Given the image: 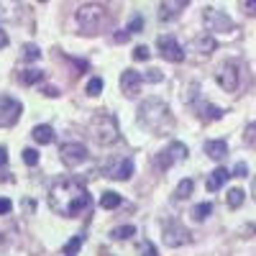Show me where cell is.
Wrapping results in <instances>:
<instances>
[{"instance_id": "cell-12", "label": "cell", "mask_w": 256, "mask_h": 256, "mask_svg": "<svg viewBox=\"0 0 256 256\" xmlns=\"http://www.w3.org/2000/svg\"><path fill=\"white\" fill-rule=\"evenodd\" d=\"M156 46H159V54H162L166 62H174V64L184 62V49L180 46V41H177L174 36H159Z\"/></svg>"}, {"instance_id": "cell-7", "label": "cell", "mask_w": 256, "mask_h": 256, "mask_svg": "<svg viewBox=\"0 0 256 256\" xmlns=\"http://www.w3.org/2000/svg\"><path fill=\"white\" fill-rule=\"evenodd\" d=\"M20 113H24V105L20 100L10 98V95H0V128H10L18 123Z\"/></svg>"}, {"instance_id": "cell-24", "label": "cell", "mask_w": 256, "mask_h": 256, "mask_svg": "<svg viewBox=\"0 0 256 256\" xmlns=\"http://www.w3.org/2000/svg\"><path fill=\"white\" fill-rule=\"evenodd\" d=\"M131 236H136V228L134 226H120V228H113L110 230V238H116V241H126V238H131Z\"/></svg>"}, {"instance_id": "cell-21", "label": "cell", "mask_w": 256, "mask_h": 256, "mask_svg": "<svg viewBox=\"0 0 256 256\" xmlns=\"http://www.w3.org/2000/svg\"><path fill=\"white\" fill-rule=\"evenodd\" d=\"M192 190H195V182H192V180H182L177 184V190H174V198L177 200H187L192 195Z\"/></svg>"}, {"instance_id": "cell-31", "label": "cell", "mask_w": 256, "mask_h": 256, "mask_svg": "<svg viewBox=\"0 0 256 256\" xmlns=\"http://www.w3.org/2000/svg\"><path fill=\"white\" fill-rule=\"evenodd\" d=\"M238 6L246 16H256V0H238Z\"/></svg>"}, {"instance_id": "cell-36", "label": "cell", "mask_w": 256, "mask_h": 256, "mask_svg": "<svg viewBox=\"0 0 256 256\" xmlns=\"http://www.w3.org/2000/svg\"><path fill=\"white\" fill-rule=\"evenodd\" d=\"M246 172H248V166L241 162V164H236V169H233V177H246Z\"/></svg>"}, {"instance_id": "cell-27", "label": "cell", "mask_w": 256, "mask_h": 256, "mask_svg": "<svg viewBox=\"0 0 256 256\" xmlns=\"http://www.w3.org/2000/svg\"><path fill=\"white\" fill-rule=\"evenodd\" d=\"M100 90H102V80H100V77H92V80L88 82V95L95 98V95H100Z\"/></svg>"}, {"instance_id": "cell-23", "label": "cell", "mask_w": 256, "mask_h": 256, "mask_svg": "<svg viewBox=\"0 0 256 256\" xmlns=\"http://www.w3.org/2000/svg\"><path fill=\"white\" fill-rule=\"evenodd\" d=\"M212 212V202H200V205H195L192 208V218H195L198 223H202L208 216Z\"/></svg>"}, {"instance_id": "cell-16", "label": "cell", "mask_w": 256, "mask_h": 256, "mask_svg": "<svg viewBox=\"0 0 256 256\" xmlns=\"http://www.w3.org/2000/svg\"><path fill=\"white\" fill-rule=\"evenodd\" d=\"M228 177H233V174H228V169H223V166H218L216 172H210V177H208V182H205L208 192H218V190L228 182Z\"/></svg>"}, {"instance_id": "cell-10", "label": "cell", "mask_w": 256, "mask_h": 256, "mask_svg": "<svg viewBox=\"0 0 256 256\" xmlns=\"http://www.w3.org/2000/svg\"><path fill=\"white\" fill-rule=\"evenodd\" d=\"M162 236H164V244H166L169 248H180V246H187V244L192 241L190 230H187L184 226H180L177 220H174V223H166Z\"/></svg>"}, {"instance_id": "cell-34", "label": "cell", "mask_w": 256, "mask_h": 256, "mask_svg": "<svg viewBox=\"0 0 256 256\" xmlns=\"http://www.w3.org/2000/svg\"><path fill=\"white\" fill-rule=\"evenodd\" d=\"M141 28H144V18H141V16H136V18L131 20V24H128V31H131V34H141Z\"/></svg>"}, {"instance_id": "cell-14", "label": "cell", "mask_w": 256, "mask_h": 256, "mask_svg": "<svg viewBox=\"0 0 256 256\" xmlns=\"http://www.w3.org/2000/svg\"><path fill=\"white\" fill-rule=\"evenodd\" d=\"M187 3L190 0H162L159 3V20H164V24L166 20H174L187 8Z\"/></svg>"}, {"instance_id": "cell-37", "label": "cell", "mask_w": 256, "mask_h": 256, "mask_svg": "<svg viewBox=\"0 0 256 256\" xmlns=\"http://www.w3.org/2000/svg\"><path fill=\"white\" fill-rule=\"evenodd\" d=\"M8 212H10V200L0 198V216H8Z\"/></svg>"}, {"instance_id": "cell-17", "label": "cell", "mask_w": 256, "mask_h": 256, "mask_svg": "<svg viewBox=\"0 0 256 256\" xmlns=\"http://www.w3.org/2000/svg\"><path fill=\"white\" fill-rule=\"evenodd\" d=\"M205 154L210 159H226L228 156V144L223 138H216V141H205Z\"/></svg>"}, {"instance_id": "cell-25", "label": "cell", "mask_w": 256, "mask_h": 256, "mask_svg": "<svg viewBox=\"0 0 256 256\" xmlns=\"http://www.w3.org/2000/svg\"><path fill=\"white\" fill-rule=\"evenodd\" d=\"M226 202H228V208H233V210H236V208H241L244 205V190H228V195H226Z\"/></svg>"}, {"instance_id": "cell-11", "label": "cell", "mask_w": 256, "mask_h": 256, "mask_svg": "<svg viewBox=\"0 0 256 256\" xmlns=\"http://www.w3.org/2000/svg\"><path fill=\"white\" fill-rule=\"evenodd\" d=\"M131 174H134V159L131 156H116L108 166H105V177L118 180V182H126Z\"/></svg>"}, {"instance_id": "cell-40", "label": "cell", "mask_w": 256, "mask_h": 256, "mask_svg": "<svg viewBox=\"0 0 256 256\" xmlns=\"http://www.w3.org/2000/svg\"><path fill=\"white\" fill-rule=\"evenodd\" d=\"M44 95H46V98H56L59 90H56V88H44Z\"/></svg>"}, {"instance_id": "cell-35", "label": "cell", "mask_w": 256, "mask_h": 256, "mask_svg": "<svg viewBox=\"0 0 256 256\" xmlns=\"http://www.w3.org/2000/svg\"><path fill=\"white\" fill-rule=\"evenodd\" d=\"M148 54H152V52H148V46H136L134 49V59H138V62H146Z\"/></svg>"}, {"instance_id": "cell-6", "label": "cell", "mask_w": 256, "mask_h": 256, "mask_svg": "<svg viewBox=\"0 0 256 256\" xmlns=\"http://www.w3.org/2000/svg\"><path fill=\"white\" fill-rule=\"evenodd\" d=\"M216 80H218V84L226 90V92H236L238 90V84H241V67L236 62H223L220 67H218V72H216Z\"/></svg>"}, {"instance_id": "cell-28", "label": "cell", "mask_w": 256, "mask_h": 256, "mask_svg": "<svg viewBox=\"0 0 256 256\" xmlns=\"http://www.w3.org/2000/svg\"><path fill=\"white\" fill-rule=\"evenodd\" d=\"M244 141H246L248 146H254V144H256V120L246 126V131H244Z\"/></svg>"}, {"instance_id": "cell-39", "label": "cell", "mask_w": 256, "mask_h": 256, "mask_svg": "<svg viewBox=\"0 0 256 256\" xmlns=\"http://www.w3.org/2000/svg\"><path fill=\"white\" fill-rule=\"evenodd\" d=\"M6 164H8V152L0 146V166H6Z\"/></svg>"}, {"instance_id": "cell-26", "label": "cell", "mask_w": 256, "mask_h": 256, "mask_svg": "<svg viewBox=\"0 0 256 256\" xmlns=\"http://www.w3.org/2000/svg\"><path fill=\"white\" fill-rule=\"evenodd\" d=\"M80 246H82V236H74L72 241H67V244H64V254H67V256H77Z\"/></svg>"}, {"instance_id": "cell-5", "label": "cell", "mask_w": 256, "mask_h": 256, "mask_svg": "<svg viewBox=\"0 0 256 256\" xmlns=\"http://www.w3.org/2000/svg\"><path fill=\"white\" fill-rule=\"evenodd\" d=\"M187 159V146L182 141H174V144H169L164 152H159L154 156V166L159 169V172H166V169H172L177 162H184Z\"/></svg>"}, {"instance_id": "cell-18", "label": "cell", "mask_w": 256, "mask_h": 256, "mask_svg": "<svg viewBox=\"0 0 256 256\" xmlns=\"http://www.w3.org/2000/svg\"><path fill=\"white\" fill-rule=\"evenodd\" d=\"M31 136H34V141H36V144H52V141L56 138L54 128H52V126H46V123L36 126L34 131H31Z\"/></svg>"}, {"instance_id": "cell-19", "label": "cell", "mask_w": 256, "mask_h": 256, "mask_svg": "<svg viewBox=\"0 0 256 256\" xmlns=\"http://www.w3.org/2000/svg\"><path fill=\"white\" fill-rule=\"evenodd\" d=\"M198 113H200L202 120H218L223 116V110L218 108V105H212V102H200L198 105Z\"/></svg>"}, {"instance_id": "cell-2", "label": "cell", "mask_w": 256, "mask_h": 256, "mask_svg": "<svg viewBox=\"0 0 256 256\" xmlns=\"http://www.w3.org/2000/svg\"><path fill=\"white\" fill-rule=\"evenodd\" d=\"M138 126L146 128L148 134L154 136H166L174 126V118H172V110L169 105L159 98H146L141 105H138V116H136Z\"/></svg>"}, {"instance_id": "cell-3", "label": "cell", "mask_w": 256, "mask_h": 256, "mask_svg": "<svg viewBox=\"0 0 256 256\" xmlns=\"http://www.w3.org/2000/svg\"><path fill=\"white\" fill-rule=\"evenodd\" d=\"M90 136H92L100 146H110V144H116V141L120 138L116 116H110V113H95L92 120H90Z\"/></svg>"}, {"instance_id": "cell-13", "label": "cell", "mask_w": 256, "mask_h": 256, "mask_svg": "<svg viewBox=\"0 0 256 256\" xmlns=\"http://www.w3.org/2000/svg\"><path fill=\"white\" fill-rule=\"evenodd\" d=\"M141 82H144V74L136 72V70H126L120 74V90L126 98H134L138 90H141Z\"/></svg>"}, {"instance_id": "cell-30", "label": "cell", "mask_w": 256, "mask_h": 256, "mask_svg": "<svg viewBox=\"0 0 256 256\" xmlns=\"http://www.w3.org/2000/svg\"><path fill=\"white\" fill-rule=\"evenodd\" d=\"M24 162L28 166H36L38 164V152H36V148H24Z\"/></svg>"}, {"instance_id": "cell-22", "label": "cell", "mask_w": 256, "mask_h": 256, "mask_svg": "<svg viewBox=\"0 0 256 256\" xmlns=\"http://www.w3.org/2000/svg\"><path fill=\"white\" fill-rule=\"evenodd\" d=\"M41 80H44V72L41 70H24L20 72V82L24 84H38Z\"/></svg>"}, {"instance_id": "cell-1", "label": "cell", "mask_w": 256, "mask_h": 256, "mask_svg": "<svg viewBox=\"0 0 256 256\" xmlns=\"http://www.w3.org/2000/svg\"><path fill=\"white\" fill-rule=\"evenodd\" d=\"M49 205L56 216L62 218H74L82 210L90 208V192L84 187V182L74 177H64L52 184L49 190Z\"/></svg>"}, {"instance_id": "cell-9", "label": "cell", "mask_w": 256, "mask_h": 256, "mask_svg": "<svg viewBox=\"0 0 256 256\" xmlns=\"http://www.w3.org/2000/svg\"><path fill=\"white\" fill-rule=\"evenodd\" d=\"M202 20H205V28L208 31H223V34H230L233 28V20L223 13V10H216V8H205L202 13Z\"/></svg>"}, {"instance_id": "cell-15", "label": "cell", "mask_w": 256, "mask_h": 256, "mask_svg": "<svg viewBox=\"0 0 256 256\" xmlns=\"http://www.w3.org/2000/svg\"><path fill=\"white\" fill-rule=\"evenodd\" d=\"M216 49H218V41H216V36H210V34H202V36L190 41V52H198L200 56H210Z\"/></svg>"}, {"instance_id": "cell-42", "label": "cell", "mask_w": 256, "mask_h": 256, "mask_svg": "<svg viewBox=\"0 0 256 256\" xmlns=\"http://www.w3.org/2000/svg\"><path fill=\"white\" fill-rule=\"evenodd\" d=\"M41 3H46V0H41Z\"/></svg>"}, {"instance_id": "cell-32", "label": "cell", "mask_w": 256, "mask_h": 256, "mask_svg": "<svg viewBox=\"0 0 256 256\" xmlns=\"http://www.w3.org/2000/svg\"><path fill=\"white\" fill-rule=\"evenodd\" d=\"M164 80V74L159 72V70H148L146 74H144V82H152V84H156V82H162Z\"/></svg>"}, {"instance_id": "cell-41", "label": "cell", "mask_w": 256, "mask_h": 256, "mask_svg": "<svg viewBox=\"0 0 256 256\" xmlns=\"http://www.w3.org/2000/svg\"><path fill=\"white\" fill-rule=\"evenodd\" d=\"M251 192H254V200H256V177H254V182H251Z\"/></svg>"}, {"instance_id": "cell-33", "label": "cell", "mask_w": 256, "mask_h": 256, "mask_svg": "<svg viewBox=\"0 0 256 256\" xmlns=\"http://www.w3.org/2000/svg\"><path fill=\"white\" fill-rule=\"evenodd\" d=\"M24 56H26L28 62H36V59L41 56V52H38V46H31V44H28V46H24Z\"/></svg>"}, {"instance_id": "cell-8", "label": "cell", "mask_w": 256, "mask_h": 256, "mask_svg": "<svg viewBox=\"0 0 256 256\" xmlns=\"http://www.w3.org/2000/svg\"><path fill=\"white\" fill-rule=\"evenodd\" d=\"M59 156H62V162L67 164V166H80V164L88 162L90 154H88V146H84V144H80V141H67V144H62Z\"/></svg>"}, {"instance_id": "cell-20", "label": "cell", "mask_w": 256, "mask_h": 256, "mask_svg": "<svg viewBox=\"0 0 256 256\" xmlns=\"http://www.w3.org/2000/svg\"><path fill=\"white\" fill-rule=\"evenodd\" d=\"M120 202H123V198L118 192H102V198H100V208H105V210H116Z\"/></svg>"}, {"instance_id": "cell-38", "label": "cell", "mask_w": 256, "mask_h": 256, "mask_svg": "<svg viewBox=\"0 0 256 256\" xmlns=\"http://www.w3.org/2000/svg\"><path fill=\"white\" fill-rule=\"evenodd\" d=\"M6 46H8V34L0 28V49H6Z\"/></svg>"}, {"instance_id": "cell-29", "label": "cell", "mask_w": 256, "mask_h": 256, "mask_svg": "<svg viewBox=\"0 0 256 256\" xmlns=\"http://www.w3.org/2000/svg\"><path fill=\"white\" fill-rule=\"evenodd\" d=\"M138 254H141V256H159V251H156V246H154L152 241H144V244L138 246Z\"/></svg>"}, {"instance_id": "cell-4", "label": "cell", "mask_w": 256, "mask_h": 256, "mask_svg": "<svg viewBox=\"0 0 256 256\" xmlns=\"http://www.w3.org/2000/svg\"><path fill=\"white\" fill-rule=\"evenodd\" d=\"M108 24V10L102 6L92 3V6H82L77 10V26H80V34L84 36H95L100 34V28Z\"/></svg>"}]
</instances>
